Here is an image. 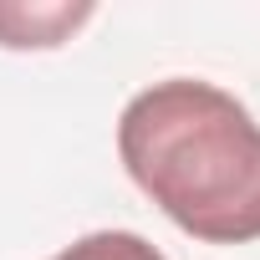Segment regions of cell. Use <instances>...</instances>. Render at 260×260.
Instances as JSON below:
<instances>
[{"label":"cell","instance_id":"1","mask_svg":"<svg viewBox=\"0 0 260 260\" xmlns=\"http://www.w3.org/2000/svg\"><path fill=\"white\" fill-rule=\"evenodd\" d=\"M122 169L184 235L260 240V122L214 82L169 77L117 117Z\"/></svg>","mask_w":260,"mask_h":260},{"label":"cell","instance_id":"2","mask_svg":"<svg viewBox=\"0 0 260 260\" xmlns=\"http://www.w3.org/2000/svg\"><path fill=\"white\" fill-rule=\"evenodd\" d=\"M92 21V6H21V0H0V46H61L77 26Z\"/></svg>","mask_w":260,"mask_h":260},{"label":"cell","instance_id":"3","mask_svg":"<svg viewBox=\"0 0 260 260\" xmlns=\"http://www.w3.org/2000/svg\"><path fill=\"white\" fill-rule=\"evenodd\" d=\"M51 260H169V255L133 230H97V235H82L77 245L56 250Z\"/></svg>","mask_w":260,"mask_h":260}]
</instances>
